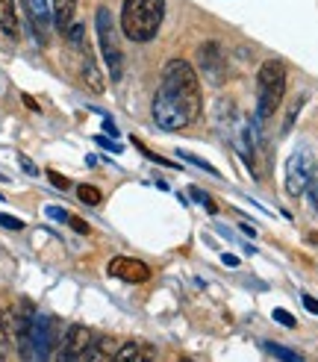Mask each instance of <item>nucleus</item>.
<instances>
[{
	"instance_id": "1",
	"label": "nucleus",
	"mask_w": 318,
	"mask_h": 362,
	"mask_svg": "<svg viewBox=\"0 0 318 362\" xmlns=\"http://www.w3.org/2000/svg\"><path fill=\"white\" fill-rule=\"evenodd\" d=\"M204 109L201 101V83H197L195 68L186 60H171L162 68L159 92L154 97V121L168 133L186 130L197 121Z\"/></svg>"
},
{
	"instance_id": "2",
	"label": "nucleus",
	"mask_w": 318,
	"mask_h": 362,
	"mask_svg": "<svg viewBox=\"0 0 318 362\" xmlns=\"http://www.w3.org/2000/svg\"><path fill=\"white\" fill-rule=\"evenodd\" d=\"M165 18V0H124L121 30L136 44H145L159 33Z\"/></svg>"
},
{
	"instance_id": "3",
	"label": "nucleus",
	"mask_w": 318,
	"mask_h": 362,
	"mask_svg": "<svg viewBox=\"0 0 318 362\" xmlns=\"http://www.w3.org/2000/svg\"><path fill=\"white\" fill-rule=\"evenodd\" d=\"M286 94V65L280 60H268L260 65V74H256V112L260 118H271L277 112Z\"/></svg>"
},
{
	"instance_id": "4",
	"label": "nucleus",
	"mask_w": 318,
	"mask_h": 362,
	"mask_svg": "<svg viewBox=\"0 0 318 362\" xmlns=\"http://www.w3.org/2000/svg\"><path fill=\"white\" fill-rule=\"evenodd\" d=\"M95 27H97V44H101L103 65L109 68V80L118 83V80H121V74H124V53H121V44H118V36H115L112 12H109L106 6L97 9Z\"/></svg>"
},
{
	"instance_id": "5",
	"label": "nucleus",
	"mask_w": 318,
	"mask_h": 362,
	"mask_svg": "<svg viewBox=\"0 0 318 362\" xmlns=\"http://www.w3.org/2000/svg\"><path fill=\"white\" fill-rule=\"evenodd\" d=\"M313 177H315L313 151L310 148H297L289 156V162H286V192H289L292 198H301Z\"/></svg>"
},
{
	"instance_id": "6",
	"label": "nucleus",
	"mask_w": 318,
	"mask_h": 362,
	"mask_svg": "<svg viewBox=\"0 0 318 362\" xmlns=\"http://www.w3.org/2000/svg\"><path fill=\"white\" fill-rule=\"evenodd\" d=\"M95 341V330L86 324H71L65 330L62 348H59V359H86V350L92 348Z\"/></svg>"
},
{
	"instance_id": "7",
	"label": "nucleus",
	"mask_w": 318,
	"mask_h": 362,
	"mask_svg": "<svg viewBox=\"0 0 318 362\" xmlns=\"http://www.w3.org/2000/svg\"><path fill=\"white\" fill-rule=\"evenodd\" d=\"M106 274H109V277H115V280H124V283H145V280H151V268H147L142 259H133V257L109 259Z\"/></svg>"
},
{
	"instance_id": "8",
	"label": "nucleus",
	"mask_w": 318,
	"mask_h": 362,
	"mask_svg": "<svg viewBox=\"0 0 318 362\" xmlns=\"http://www.w3.org/2000/svg\"><path fill=\"white\" fill-rule=\"evenodd\" d=\"M197 65L204 68L206 77H212V80H221V74L227 71V56H224V47L221 42H204L197 47Z\"/></svg>"
},
{
	"instance_id": "9",
	"label": "nucleus",
	"mask_w": 318,
	"mask_h": 362,
	"mask_svg": "<svg viewBox=\"0 0 318 362\" xmlns=\"http://www.w3.org/2000/svg\"><path fill=\"white\" fill-rule=\"evenodd\" d=\"M53 333H56V327H53V321L47 315H36L33 318V330H29V348H36L33 357H38V359L51 357Z\"/></svg>"
},
{
	"instance_id": "10",
	"label": "nucleus",
	"mask_w": 318,
	"mask_h": 362,
	"mask_svg": "<svg viewBox=\"0 0 318 362\" xmlns=\"http://www.w3.org/2000/svg\"><path fill=\"white\" fill-rule=\"evenodd\" d=\"M24 6H27L29 24L36 27L38 44H47V27L53 24V6H51V0H24Z\"/></svg>"
},
{
	"instance_id": "11",
	"label": "nucleus",
	"mask_w": 318,
	"mask_h": 362,
	"mask_svg": "<svg viewBox=\"0 0 318 362\" xmlns=\"http://www.w3.org/2000/svg\"><path fill=\"white\" fill-rule=\"evenodd\" d=\"M80 51H83V65H80V77H83L86 89H92L95 94H103V92H106V80H103L101 68H97V62H95L92 51H88L86 44L80 47Z\"/></svg>"
},
{
	"instance_id": "12",
	"label": "nucleus",
	"mask_w": 318,
	"mask_h": 362,
	"mask_svg": "<svg viewBox=\"0 0 318 362\" xmlns=\"http://www.w3.org/2000/svg\"><path fill=\"white\" fill-rule=\"evenodd\" d=\"M154 359H156V348H151L147 341H127L115 354V362H154Z\"/></svg>"
},
{
	"instance_id": "13",
	"label": "nucleus",
	"mask_w": 318,
	"mask_h": 362,
	"mask_svg": "<svg viewBox=\"0 0 318 362\" xmlns=\"http://www.w3.org/2000/svg\"><path fill=\"white\" fill-rule=\"evenodd\" d=\"M118 341H115V336H95V341H92V348L86 350V359H92V362H106V359H115V354H118Z\"/></svg>"
},
{
	"instance_id": "14",
	"label": "nucleus",
	"mask_w": 318,
	"mask_h": 362,
	"mask_svg": "<svg viewBox=\"0 0 318 362\" xmlns=\"http://www.w3.org/2000/svg\"><path fill=\"white\" fill-rule=\"evenodd\" d=\"M0 33H3L6 38H12V42H18V36H21L15 0H0Z\"/></svg>"
},
{
	"instance_id": "15",
	"label": "nucleus",
	"mask_w": 318,
	"mask_h": 362,
	"mask_svg": "<svg viewBox=\"0 0 318 362\" xmlns=\"http://www.w3.org/2000/svg\"><path fill=\"white\" fill-rule=\"evenodd\" d=\"M51 6H53V24H56V30L59 33H65L68 27H71L77 21V0H51Z\"/></svg>"
},
{
	"instance_id": "16",
	"label": "nucleus",
	"mask_w": 318,
	"mask_h": 362,
	"mask_svg": "<svg viewBox=\"0 0 318 362\" xmlns=\"http://www.w3.org/2000/svg\"><path fill=\"white\" fill-rule=\"evenodd\" d=\"M15 345V330H12V309H0V354H6Z\"/></svg>"
},
{
	"instance_id": "17",
	"label": "nucleus",
	"mask_w": 318,
	"mask_h": 362,
	"mask_svg": "<svg viewBox=\"0 0 318 362\" xmlns=\"http://www.w3.org/2000/svg\"><path fill=\"white\" fill-rule=\"evenodd\" d=\"M77 198L86 203V207H101V201H103V194H101V189H95V185H88V183H83L77 189Z\"/></svg>"
},
{
	"instance_id": "18",
	"label": "nucleus",
	"mask_w": 318,
	"mask_h": 362,
	"mask_svg": "<svg viewBox=\"0 0 318 362\" xmlns=\"http://www.w3.org/2000/svg\"><path fill=\"white\" fill-rule=\"evenodd\" d=\"M265 354H271V357H277V359H304L301 354H297V350H289V348H283V345H277V341H265Z\"/></svg>"
},
{
	"instance_id": "19",
	"label": "nucleus",
	"mask_w": 318,
	"mask_h": 362,
	"mask_svg": "<svg viewBox=\"0 0 318 362\" xmlns=\"http://www.w3.org/2000/svg\"><path fill=\"white\" fill-rule=\"evenodd\" d=\"M62 36H65V38H68V42H71L74 47H83V44H86V27L80 24V21H74V24L68 27V30H65Z\"/></svg>"
},
{
	"instance_id": "20",
	"label": "nucleus",
	"mask_w": 318,
	"mask_h": 362,
	"mask_svg": "<svg viewBox=\"0 0 318 362\" xmlns=\"http://www.w3.org/2000/svg\"><path fill=\"white\" fill-rule=\"evenodd\" d=\"M301 106H304V97H295L292 106H289V112H286V121H283V133H289L292 130V124L297 118V112H301Z\"/></svg>"
},
{
	"instance_id": "21",
	"label": "nucleus",
	"mask_w": 318,
	"mask_h": 362,
	"mask_svg": "<svg viewBox=\"0 0 318 362\" xmlns=\"http://www.w3.org/2000/svg\"><path fill=\"white\" fill-rule=\"evenodd\" d=\"M192 198H195L197 203H204V207H206V212H210V215H215V212H218L215 201H212V198H210V194H206V192H201V189H192Z\"/></svg>"
},
{
	"instance_id": "22",
	"label": "nucleus",
	"mask_w": 318,
	"mask_h": 362,
	"mask_svg": "<svg viewBox=\"0 0 318 362\" xmlns=\"http://www.w3.org/2000/svg\"><path fill=\"white\" fill-rule=\"evenodd\" d=\"M0 227H6V230H24V221H21V218H15V215L0 212Z\"/></svg>"
},
{
	"instance_id": "23",
	"label": "nucleus",
	"mask_w": 318,
	"mask_h": 362,
	"mask_svg": "<svg viewBox=\"0 0 318 362\" xmlns=\"http://www.w3.org/2000/svg\"><path fill=\"white\" fill-rule=\"evenodd\" d=\"M274 321H280V324H283V327H289V330L297 327L295 315H292V312H286V309H274Z\"/></svg>"
},
{
	"instance_id": "24",
	"label": "nucleus",
	"mask_w": 318,
	"mask_h": 362,
	"mask_svg": "<svg viewBox=\"0 0 318 362\" xmlns=\"http://www.w3.org/2000/svg\"><path fill=\"white\" fill-rule=\"evenodd\" d=\"M68 224H71V230H77L80 236H88V233H92V227H88L83 218H77V215H68Z\"/></svg>"
},
{
	"instance_id": "25",
	"label": "nucleus",
	"mask_w": 318,
	"mask_h": 362,
	"mask_svg": "<svg viewBox=\"0 0 318 362\" xmlns=\"http://www.w3.org/2000/svg\"><path fill=\"white\" fill-rule=\"evenodd\" d=\"M47 180H51V183L56 185V189H62V192L68 189V185H71V180H68V177H62V174H59V171H53V168L47 171Z\"/></svg>"
},
{
	"instance_id": "26",
	"label": "nucleus",
	"mask_w": 318,
	"mask_h": 362,
	"mask_svg": "<svg viewBox=\"0 0 318 362\" xmlns=\"http://www.w3.org/2000/svg\"><path fill=\"white\" fill-rule=\"evenodd\" d=\"M183 156V159H188V162H192V165H197V168H204V171H210V174H215V177H218V171L212 168V165L210 162H204V159H197V156H192V153H180Z\"/></svg>"
},
{
	"instance_id": "27",
	"label": "nucleus",
	"mask_w": 318,
	"mask_h": 362,
	"mask_svg": "<svg viewBox=\"0 0 318 362\" xmlns=\"http://www.w3.org/2000/svg\"><path fill=\"white\" fill-rule=\"evenodd\" d=\"M304 194H310V198H313V209L318 212V177L310 180V185H306V192H304Z\"/></svg>"
},
{
	"instance_id": "28",
	"label": "nucleus",
	"mask_w": 318,
	"mask_h": 362,
	"mask_svg": "<svg viewBox=\"0 0 318 362\" xmlns=\"http://www.w3.org/2000/svg\"><path fill=\"white\" fill-rule=\"evenodd\" d=\"M301 300H304V307H306V309H310V312H313V315H318V300H315L313 295H306V292H304V295H301Z\"/></svg>"
},
{
	"instance_id": "29",
	"label": "nucleus",
	"mask_w": 318,
	"mask_h": 362,
	"mask_svg": "<svg viewBox=\"0 0 318 362\" xmlns=\"http://www.w3.org/2000/svg\"><path fill=\"white\" fill-rule=\"evenodd\" d=\"M97 144H101V148H106V151H112V153H118L121 151V144H115V142H109L106 135H97Z\"/></svg>"
},
{
	"instance_id": "30",
	"label": "nucleus",
	"mask_w": 318,
	"mask_h": 362,
	"mask_svg": "<svg viewBox=\"0 0 318 362\" xmlns=\"http://www.w3.org/2000/svg\"><path fill=\"white\" fill-rule=\"evenodd\" d=\"M47 215H51V218H56V221H68V215L62 209H56V207H47Z\"/></svg>"
},
{
	"instance_id": "31",
	"label": "nucleus",
	"mask_w": 318,
	"mask_h": 362,
	"mask_svg": "<svg viewBox=\"0 0 318 362\" xmlns=\"http://www.w3.org/2000/svg\"><path fill=\"white\" fill-rule=\"evenodd\" d=\"M21 101H24V103H27V106H29V109H33V112H38V103H36V101H33V97H29V94H24Z\"/></svg>"
},
{
	"instance_id": "32",
	"label": "nucleus",
	"mask_w": 318,
	"mask_h": 362,
	"mask_svg": "<svg viewBox=\"0 0 318 362\" xmlns=\"http://www.w3.org/2000/svg\"><path fill=\"white\" fill-rule=\"evenodd\" d=\"M21 165H24V168H27L29 174H36V165H33V162H29V159H27V156H21Z\"/></svg>"
},
{
	"instance_id": "33",
	"label": "nucleus",
	"mask_w": 318,
	"mask_h": 362,
	"mask_svg": "<svg viewBox=\"0 0 318 362\" xmlns=\"http://www.w3.org/2000/svg\"><path fill=\"white\" fill-rule=\"evenodd\" d=\"M224 266L233 268V266H238V259H236V257H227V253H224Z\"/></svg>"
},
{
	"instance_id": "34",
	"label": "nucleus",
	"mask_w": 318,
	"mask_h": 362,
	"mask_svg": "<svg viewBox=\"0 0 318 362\" xmlns=\"http://www.w3.org/2000/svg\"><path fill=\"white\" fill-rule=\"evenodd\" d=\"M103 127H106V130H109V135H115V124H112V121H109V118L103 121Z\"/></svg>"
}]
</instances>
